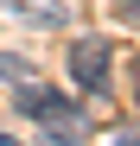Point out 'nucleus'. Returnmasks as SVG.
I'll return each instance as SVG.
<instances>
[{"mask_svg":"<svg viewBox=\"0 0 140 146\" xmlns=\"http://www.w3.org/2000/svg\"><path fill=\"white\" fill-rule=\"evenodd\" d=\"M134 108H140V57H134Z\"/></svg>","mask_w":140,"mask_h":146,"instance_id":"nucleus-6","label":"nucleus"},{"mask_svg":"<svg viewBox=\"0 0 140 146\" xmlns=\"http://www.w3.org/2000/svg\"><path fill=\"white\" fill-rule=\"evenodd\" d=\"M121 19H127V26L140 32V0H121Z\"/></svg>","mask_w":140,"mask_h":146,"instance_id":"nucleus-5","label":"nucleus"},{"mask_svg":"<svg viewBox=\"0 0 140 146\" xmlns=\"http://www.w3.org/2000/svg\"><path fill=\"white\" fill-rule=\"evenodd\" d=\"M70 76H77V89L102 95V89H108V38H83V44H70Z\"/></svg>","mask_w":140,"mask_h":146,"instance_id":"nucleus-2","label":"nucleus"},{"mask_svg":"<svg viewBox=\"0 0 140 146\" xmlns=\"http://www.w3.org/2000/svg\"><path fill=\"white\" fill-rule=\"evenodd\" d=\"M45 146H83V140L70 133V127H51V140H45Z\"/></svg>","mask_w":140,"mask_h":146,"instance_id":"nucleus-4","label":"nucleus"},{"mask_svg":"<svg viewBox=\"0 0 140 146\" xmlns=\"http://www.w3.org/2000/svg\"><path fill=\"white\" fill-rule=\"evenodd\" d=\"M0 7H7V0H0Z\"/></svg>","mask_w":140,"mask_h":146,"instance_id":"nucleus-9","label":"nucleus"},{"mask_svg":"<svg viewBox=\"0 0 140 146\" xmlns=\"http://www.w3.org/2000/svg\"><path fill=\"white\" fill-rule=\"evenodd\" d=\"M0 146H19V140H13V133H0Z\"/></svg>","mask_w":140,"mask_h":146,"instance_id":"nucleus-8","label":"nucleus"},{"mask_svg":"<svg viewBox=\"0 0 140 146\" xmlns=\"http://www.w3.org/2000/svg\"><path fill=\"white\" fill-rule=\"evenodd\" d=\"M0 76H7V83L19 89V83H32V76H38V70H32L26 57H19V51H0Z\"/></svg>","mask_w":140,"mask_h":146,"instance_id":"nucleus-3","label":"nucleus"},{"mask_svg":"<svg viewBox=\"0 0 140 146\" xmlns=\"http://www.w3.org/2000/svg\"><path fill=\"white\" fill-rule=\"evenodd\" d=\"M19 114H32L38 127H77L83 102L77 95H57V89H38V83H19Z\"/></svg>","mask_w":140,"mask_h":146,"instance_id":"nucleus-1","label":"nucleus"},{"mask_svg":"<svg viewBox=\"0 0 140 146\" xmlns=\"http://www.w3.org/2000/svg\"><path fill=\"white\" fill-rule=\"evenodd\" d=\"M115 146H140V133H121V140H115Z\"/></svg>","mask_w":140,"mask_h":146,"instance_id":"nucleus-7","label":"nucleus"}]
</instances>
